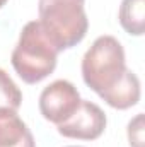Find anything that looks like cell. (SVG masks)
Here are the masks:
<instances>
[{"label": "cell", "mask_w": 145, "mask_h": 147, "mask_svg": "<svg viewBox=\"0 0 145 147\" xmlns=\"http://www.w3.org/2000/svg\"><path fill=\"white\" fill-rule=\"evenodd\" d=\"M67 147H79V146H67Z\"/></svg>", "instance_id": "8fae6325"}, {"label": "cell", "mask_w": 145, "mask_h": 147, "mask_svg": "<svg viewBox=\"0 0 145 147\" xmlns=\"http://www.w3.org/2000/svg\"><path fill=\"white\" fill-rule=\"evenodd\" d=\"M118 19L128 34L142 36L145 31V0H123Z\"/></svg>", "instance_id": "52a82bcc"}, {"label": "cell", "mask_w": 145, "mask_h": 147, "mask_svg": "<svg viewBox=\"0 0 145 147\" xmlns=\"http://www.w3.org/2000/svg\"><path fill=\"white\" fill-rule=\"evenodd\" d=\"M128 140L132 147H142L144 144V115L138 113L128 123Z\"/></svg>", "instance_id": "9c48e42d"}, {"label": "cell", "mask_w": 145, "mask_h": 147, "mask_svg": "<svg viewBox=\"0 0 145 147\" xmlns=\"http://www.w3.org/2000/svg\"><path fill=\"white\" fill-rule=\"evenodd\" d=\"M39 22L58 51L77 46L87 34L85 0H39Z\"/></svg>", "instance_id": "3957f363"}, {"label": "cell", "mask_w": 145, "mask_h": 147, "mask_svg": "<svg viewBox=\"0 0 145 147\" xmlns=\"http://www.w3.org/2000/svg\"><path fill=\"white\" fill-rule=\"evenodd\" d=\"M106 113L96 103L82 99L79 108L68 120L56 125L58 134L68 139L79 140H96L104 134L106 128Z\"/></svg>", "instance_id": "5b68a950"}, {"label": "cell", "mask_w": 145, "mask_h": 147, "mask_svg": "<svg viewBox=\"0 0 145 147\" xmlns=\"http://www.w3.org/2000/svg\"><path fill=\"white\" fill-rule=\"evenodd\" d=\"M5 3H7V0H0V9H2V7H3Z\"/></svg>", "instance_id": "30bf717a"}, {"label": "cell", "mask_w": 145, "mask_h": 147, "mask_svg": "<svg viewBox=\"0 0 145 147\" xmlns=\"http://www.w3.org/2000/svg\"><path fill=\"white\" fill-rule=\"evenodd\" d=\"M82 77L111 108L128 110L140 101V80L126 67L125 50L114 36L96 38L82 58Z\"/></svg>", "instance_id": "6da1fadb"}, {"label": "cell", "mask_w": 145, "mask_h": 147, "mask_svg": "<svg viewBox=\"0 0 145 147\" xmlns=\"http://www.w3.org/2000/svg\"><path fill=\"white\" fill-rule=\"evenodd\" d=\"M22 103V92L17 87V84L12 80V77L0 69V108L17 111Z\"/></svg>", "instance_id": "ba28073f"}, {"label": "cell", "mask_w": 145, "mask_h": 147, "mask_svg": "<svg viewBox=\"0 0 145 147\" xmlns=\"http://www.w3.org/2000/svg\"><path fill=\"white\" fill-rule=\"evenodd\" d=\"M80 101V94L72 82L58 79L43 89L39 96V111L44 120L60 125L75 113Z\"/></svg>", "instance_id": "277c9868"}, {"label": "cell", "mask_w": 145, "mask_h": 147, "mask_svg": "<svg viewBox=\"0 0 145 147\" xmlns=\"http://www.w3.org/2000/svg\"><path fill=\"white\" fill-rule=\"evenodd\" d=\"M0 147H36L31 130L17 111L0 108Z\"/></svg>", "instance_id": "8992f818"}, {"label": "cell", "mask_w": 145, "mask_h": 147, "mask_svg": "<svg viewBox=\"0 0 145 147\" xmlns=\"http://www.w3.org/2000/svg\"><path fill=\"white\" fill-rule=\"evenodd\" d=\"M58 50L44 33L39 21L28 22L12 51V67L26 84H38L53 74Z\"/></svg>", "instance_id": "7a4b0ae2"}]
</instances>
